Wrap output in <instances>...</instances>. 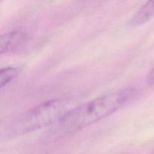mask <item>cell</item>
I'll return each mask as SVG.
<instances>
[{
	"label": "cell",
	"instance_id": "obj_6",
	"mask_svg": "<svg viewBox=\"0 0 154 154\" xmlns=\"http://www.w3.org/2000/svg\"><path fill=\"white\" fill-rule=\"evenodd\" d=\"M147 84L150 86L154 85V66L152 68V69L150 71V72H149L148 75H147Z\"/></svg>",
	"mask_w": 154,
	"mask_h": 154
},
{
	"label": "cell",
	"instance_id": "obj_4",
	"mask_svg": "<svg viewBox=\"0 0 154 154\" xmlns=\"http://www.w3.org/2000/svg\"><path fill=\"white\" fill-rule=\"evenodd\" d=\"M154 17V0H147L132 17L130 24L138 26L145 23Z\"/></svg>",
	"mask_w": 154,
	"mask_h": 154
},
{
	"label": "cell",
	"instance_id": "obj_2",
	"mask_svg": "<svg viewBox=\"0 0 154 154\" xmlns=\"http://www.w3.org/2000/svg\"><path fill=\"white\" fill-rule=\"evenodd\" d=\"M78 96L48 101L38 105L15 119L9 129L12 135H21L54 125L81 104Z\"/></svg>",
	"mask_w": 154,
	"mask_h": 154
},
{
	"label": "cell",
	"instance_id": "obj_3",
	"mask_svg": "<svg viewBox=\"0 0 154 154\" xmlns=\"http://www.w3.org/2000/svg\"><path fill=\"white\" fill-rule=\"evenodd\" d=\"M30 37L27 33L14 31L2 35L0 38V53L2 54L14 52L25 46Z\"/></svg>",
	"mask_w": 154,
	"mask_h": 154
},
{
	"label": "cell",
	"instance_id": "obj_1",
	"mask_svg": "<svg viewBox=\"0 0 154 154\" xmlns=\"http://www.w3.org/2000/svg\"><path fill=\"white\" fill-rule=\"evenodd\" d=\"M136 96L135 89H124L81 103L56 123V131L63 135L78 132L113 114Z\"/></svg>",
	"mask_w": 154,
	"mask_h": 154
},
{
	"label": "cell",
	"instance_id": "obj_5",
	"mask_svg": "<svg viewBox=\"0 0 154 154\" xmlns=\"http://www.w3.org/2000/svg\"><path fill=\"white\" fill-rule=\"evenodd\" d=\"M19 74V69L14 67H8L0 72V87L3 88L13 81Z\"/></svg>",
	"mask_w": 154,
	"mask_h": 154
}]
</instances>
